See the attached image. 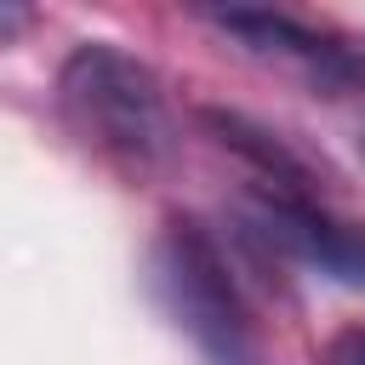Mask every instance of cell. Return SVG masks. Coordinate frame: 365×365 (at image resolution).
Masks as SVG:
<instances>
[{
  "instance_id": "obj_1",
  "label": "cell",
  "mask_w": 365,
  "mask_h": 365,
  "mask_svg": "<svg viewBox=\"0 0 365 365\" xmlns=\"http://www.w3.org/2000/svg\"><path fill=\"white\" fill-rule=\"evenodd\" d=\"M63 120L108 160L131 171H154L171 160V108L148 63L120 51L114 40H80L57 68Z\"/></svg>"
},
{
  "instance_id": "obj_2",
  "label": "cell",
  "mask_w": 365,
  "mask_h": 365,
  "mask_svg": "<svg viewBox=\"0 0 365 365\" xmlns=\"http://www.w3.org/2000/svg\"><path fill=\"white\" fill-rule=\"evenodd\" d=\"M154 297L177 319V331L200 348L205 365H268L262 336L245 314V297L234 285V268L222 245L194 222L171 217L154 240Z\"/></svg>"
},
{
  "instance_id": "obj_3",
  "label": "cell",
  "mask_w": 365,
  "mask_h": 365,
  "mask_svg": "<svg viewBox=\"0 0 365 365\" xmlns=\"http://www.w3.org/2000/svg\"><path fill=\"white\" fill-rule=\"evenodd\" d=\"M251 234L262 245H274L279 257L348 285V291H365V228L331 217L319 200H302V194H274V188H257L251 194Z\"/></svg>"
},
{
  "instance_id": "obj_4",
  "label": "cell",
  "mask_w": 365,
  "mask_h": 365,
  "mask_svg": "<svg viewBox=\"0 0 365 365\" xmlns=\"http://www.w3.org/2000/svg\"><path fill=\"white\" fill-rule=\"evenodd\" d=\"M211 29H222L240 51L279 63L291 74H302L319 91H359L365 86V57L342 40H331L325 29H308L285 11H257V6H228V11H205Z\"/></svg>"
},
{
  "instance_id": "obj_5",
  "label": "cell",
  "mask_w": 365,
  "mask_h": 365,
  "mask_svg": "<svg viewBox=\"0 0 365 365\" xmlns=\"http://www.w3.org/2000/svg\"><path fill=\"white\" fill-rule=\"evenodd\" d=\"M205 125L217 131V143H222V148H234L240 160H251V171L262 177V188L314 200V177H308V165H302V160H297V154H291L274 131H262L257 120L228 114V108H205Z\"/></svg>"
},
{
  "instance_id": "obj_6",
  "label": "cell",
  "mask_w": 365,
  "mask_h": 365,
  "mask_svg": "<svg viewBox=\"0 0 365 365\" xmlns=\"http://www.w3.org/2000/svg\"><path fill=\"white\" fill-rule=\"evenodd\" d=\"M325 365H365V331H342L325 348Z\"/></svg>"
},
{
  "instance_id": "obj_7",
  "label": "cell",
  "mask_w": 365,
  "mask_h": 365,
  "mask_svg": "<svg viewBox=\"0 0 365 365\" xmlns=\"http://www.w3.org/2000/svg\"><path fill=\"white\" fill-rule=\"evenodd\" d=\"M359 154H365V137H359Z\"/></svg>"
}]
</instances>
